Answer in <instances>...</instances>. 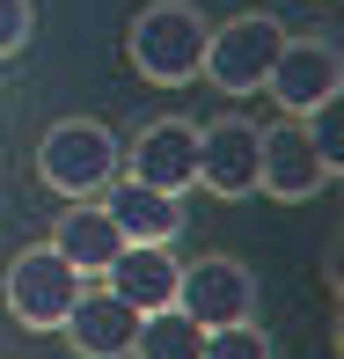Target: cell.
I'll return each instance as SVG.
<instances>
[{
    "mask_svg": "<svg viewBox=\"0 0 344 359\" xmlns=\"http://www.w3.org/2000/svg\"><path fill=\"white\" fill-rule=\"evenodd\" d=\"M198 359H278L271 352V337H264V323H220V330H205V352Z\"/></svg>",
    "mask_w": 344,
    "mask_h": 359,
    "instance_id": "9a60e30c",
    "label": "cell"
},
{
    "mask_svg": "<svg viewBox=\"0 0 344 359\" xmlns=\"http://www.w3.org/2000/svg\"><path fill=\"white\" fill-rule=\"evenodd\" d=\"M337 184V169L315 154L301 118H278V125H256V191L278 205H308Z\"/></svg>",
    "mask_w": 344,
    "mask_h": 359,
    "instance_id": "5b68a950",
    "label": "cell"
},
{
    "mask_svg": "<svg viewBox=\"0 0 344 359\" xmlns=\"http://www.w3.org/2000/svg\"><path fill=\"white\" fill-rule=\"evenodd\" d=\"M301 125H308V140H315V154L330 161V169H344V110L337 103H315Z\"/></svg>",
    "mask_w": 344,
    "mask_h": 359,
    "instance_id": "2e32d148",
    "label": "cell"
},
{
    "mask_svg": "<svg viewBox=\"0 0 344 359\" xmlns=\"http://www.w3.org/2000/svg\"><path fill=\"white\" fill-rule=\"evenodd\" d=\"M37 37V0H0V59H15Z\"/></svg>",
    "mask_w": 344,
    "mask_h": 359,
    "instance_id": "e0dca14e",
    "label": "cell"
},
{
    "mask_svg": "<svg viewBox=\"0 0 344 359\" xmlns=\"http://www.w3.org/2000/svg\"><path fill=\"white\" fill-rule=\"evenodd\" d=\"M37 176L59 198H103V184L118 176V133L95 118H59L37 140Z\"/></svg>",
    "mask_w": 344,
    "mask_h": 359,
    "instance_id": "3957f363",
    "label": "cell"
},
{
    "mask_svg": "<svg viewBox=\"0 0 344 359\" xmlns=\"http://www.w3.org/2000/svg\"><path fill=\"white\" fill-rule=\"evenodd\" d=\"M198 184L212 198H256V125L249 118L198 125Z\"/></svg>",
    "mask_w": 344,
    "mask_h": 359,
    "instance_id": "30bf717a",
    "label": "cell"
},
{
    "mask_svg": "<svg viewBox=\"0 0 344 359\" xmlns=\"http://www.w3.org/2000/svg\"><path fill=\"white\" fill-rule=\"evenodd\" d=\"M278 44H286V22H278V15H227V22L205 29L198 74L220 95H256L264 74H271V59H278Z\"/></svg>",
    "mask_w": 344,
    "mask_h": 359,
    "instance_id": "277c9868",
    "label": "cell"
},
{
    "mask_svg": "<svg viewBox=\"0 0 344 359\" xmlns=\"http://www.w3.org/2000/svg\"><path fill=\"white\" fill-rule=\"evenodd\" d=\"M205 352V330L184 316V308H154V316H139L132 330V359H198Z\"/></svg>",
    "mask_w": 344,
    "mask_h": 359,
    "instance_id": "5bb4252c",
    "label": "cell"
},
{
    "mask_svg": "<svg viewBox=\"0 0 344 359\" xmlns=\"http://www.w3.org/2000/svg\"><path fill=\"white\" fill-rule=\"evenodd\" d=\"M67 330V345L81 359H132V330H139V308H125L110 286H81L74 316L59 323Z\"/></svg>",
    "mask_w": 344,
    "mask_h": 359,
    "instance_id": "7c38bea8",
    "label": "cell"
},
{
    "mask_svg": "<svg viewBox=\"0 0 344 359\" xmlns=\"http://www.w3.org/2000/svg\"><path fill=\"white\" fill-rule=\"evenodd\" d=\"M118 176L154 184V191H191V184H198V125H191V118L139 125L132 147H118Z\"/></svg>",
    "mask_w": 344,
    "mask_h": 359,
    "instance_id": "ba28073f",
    "label": "cell"
},
{
    "mask_svg": "<svg viewBox=\"0 0 344 359\" xmlns=\"http://www.w3.org/2000/svg\"><path fill=\"white\" fill-rule=\"evenodd\" d=\"M176 279H184V257H176V242H125V250L103 264V286L118 293L125 308H139V316L176 308Z\"/></svg>",
    "mask_w": 344,
    "mask_h": 359,
    "instance_id": "9c48e42d",
    "label": "cell"
},
{
    "mask_svg": "<svg viewBox=\"0 0 344 359\" xmlns=\"http://www.w3.org/2000/svg\"><path fill=\"white\" fill-rule=\"evenodd\" d=\"M44 242H52V250L67 257V264L81 271V279H103V264L125 250V235L110 227L103 198H67V213L52 220V235H44Z\"/></svg>",
    "mask_w": 344,
    "mask_h": 359,
    "instance_id": "4fadbf2b",
    "label": "cell"
},
{
    "mask_svg": "<svg viewBox=\"0 0 344 359\" xmlns=\"http://www.w3.org/2000/svg\"><path fill=\"white\" fill-rule=\"evenodd\" d=\"M264 95L286 118H308L315 103H337L344 95V52L330 37H286L278 59H271V74H264Z\"/></svg>",
    "mask_w": 344,
    "mask_h": 359,
    "instance_id": "8992f818",
    "label": "cell"
},
{
    "mask_svg": "<svg viewBox=\"0 0 344 359\" xmlns=\"http://www.w3.org/2000/svg\"><path fill=\"white\" fill-rule=\"evenodd\" d=\"M176 308H184L198 330H220V323H249L256 316V271L242 257H198L176 279Z\"/></svg>",
    "mask_w": 344,
    "mask_h": 359,
    "instance_id": "52a82bcc",
    "label": "cell"
},
{
    "mask_svg": "<svg viewBox=\"0 0 344 359\" xmlns=\"http://www.w3.org/2000/svg\"><path fill=\"white\" fill-rule=\"evenodd\" d=\"M205 29H212L205 8H191V0H146L132 15V29H125V59L154 88H184V81H198Z\"/></svg>",
    "mask_w": 344,
    "mask_h": 359,
    "instance_id": "6da1fadb",
    "label": "cell"
},
{
    "mask_svg": "<svg viewBox=\"0 0 344 359\" xmlns=\"http://www.w3.org/2000/svg\"><path fill=\"white\" fill-rule=\"evenodd\" d=\"M103 213L125 242H176L184 235V191H154V184H132V176H110Z\"/></svg>",
    "mask_w": 344,
    "mask_h": 359,
    "instance_id": "8fae6325",
    "label": "cell"
},
{
    "mask_svg": "<svg viewBox=\"0 0 344 359\" xmlns=\"http://www.w3.org/2000/svg\"><path fill=\"white\" fill-rule=\"evenodd\" d=\"M81 286H88V279H81V271L52 250V242H29V250H15V257H8L0 301H8V316L22 323V330H59V323L74 316Z\"/></svg>",
    "mask_w": 344,
    "mask_h": 359,
    "instance_id": "7a4b0ae2",
    "label": "cell"
}]
</instances>
